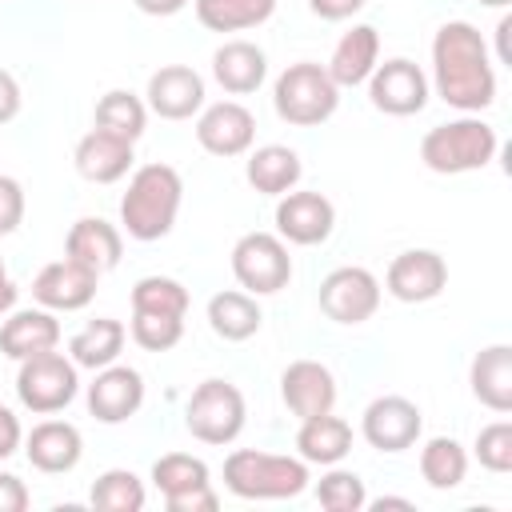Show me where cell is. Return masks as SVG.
<instances>
[{
  "label": "cell",
  "instance_id": "1",
  "mask_svg": "<svg viewBox=\"0 0 512 512\" xmlns=\"http://www.w3.org/2000/svg\"><path fill=\"white\" fill-rule=\"evenodd\" d=\"M432 88L456 112H484L496 100V68L476 24L448 20L432 36Z\"/></svg>",
  "mask_w": 512,
  "mask_h": 512
},
{
  "label": "cell",
  "instance_id": "2",
  "mask_svg": "<svg viewBox=\"0 0 512 512\" xmlns=\"http://www.w3.org/2000/svg\"><path fill=\"white\" fill-rule=\"evenodd\" d=\"M180 200H184V180L172 164H160V160L140 164L128 176V188L120 196V228L132 240L152 244L172 232L180 216Z\"/></svg>",
  "mask_w": 512,
  "mask_h": 512
},
{
  "label": "cell",
  "instance_id": "3",
  "mask_svg": "<svg viewBox=\"0 0 512 512\" xmlns=\"http://www.w3.org/2000/svg\"><path fill=\"white\" fill-rule=\"evenodd\" d=\"M496 148H500L496 128L488 120H480L476 112H464L460 120H444L424 132L420 160H424V168H432L440 176H460V172H480L484 164H492Z\"/></svg>",
  "mask_w": 512,
  "mask_h": 512
},
{
  "label": "cell",
  "instance_id": "4",
  "mask_svg": "<svg viewBox=\"0 0 512 512\" xmlns=\"http://www.w3.org/2000/svg\"><path fill=\"white\" fill-rule=\"evenodd\" d=\"M308 464L300 456L236 448L224 460V488L240 500H292L308 488Z\"/></svg>",
  "mask_w": 512,
  "mask_h": 512
},
{
  "label": "cell",
  "instance_id": "5",
  "mask_svg": "<svg viewBox=\"0 0 512 512\" xmlns=\"http://www.w3.org/2000/svg\"><path fill=\"white\" fill-rule=\"evenodd\" d=\"M272 108H276V116L284 124L316 128V124H324L340 108V88H336V80L328 76L324 64L296 60V64H288L276 76V84H272Z\"/></svg>",
  "mask_w": 512,
  "mask_h": 512
},
{
  "label": "cell",
  "instance_id": "6",
  "mask_svg": "<svg viewBox=\"0 0 512 512\" xmlns=\"http://www.w3.org/2000/svg\"><path fill=\"white\" fill-rule=\"evenodd\" d=\"M244 420H248V404H244V392L232 384V380H220V376H208L192 388L188 404H184V428L200 440V444H232L240 432H244Z\"/></svg>",
  "mask_w": 512,
  "mask_h": 512
},
{
  "label": "cell",
  "instance_id": "7",
  "mask_svg": "<svg viewBox=\"0 0 512 512\" xmlns=\"http://www.w3.org/2000/svg\"><path fill=\"white\" fill-rule=\"evenodd\" d=\"M80 368L72 364V356L48 348L40 356H28L20 360V372H16V400L36 412V416H52V412H64L76 392H80Z\"/></svg>",
  "mask_w": 512,
  "mask_h": 512
},
{
  "label": "cell",
  "instance_id": "8",
  "mask_svg": "<svg viewBox=\"0 0 512 512\" xmlns=\"http://www.w3.org/2000/svg\"><path fill=\"white\" fill-rule=\"evenodd\" d=\"M232 276L252 296H272L292 280L288 244L276 232H244L232 244Z\"/></svg>",
  "mask_w": 512,
  "mask_h": 512
},
{
  "label": "cell",
  "instance_id": "9",
  "mask_svg": "<svg viewBox=\"0 0 512 512\" xmlns=\"http://www.w3.org/2000/svg\"><path fill=\"white\" fill-rule=\"evenodd\" d=\"M152 484L164 496L168 512H216L220 496L208 480V464L192 452H164L152 464Z\"/></svg>",
  "mask_w": 512,
  "mask_h": 512
},
{
  "label": "cell",
  "instance_id": "10",
  "mask_svg": "<svg viewBox=\"0 0 512 512\" xmlns=\"http://www.w3.org/2000/svg\"><path fill=\"white\" fill-rule=\"evenodd\" d=\"M364 84H368L372 108L384 116H416L428 104V76L408 56H392V60L376 64Z\"/></svg>",
  "mask_w": 512,
  "mask_h": 512
},
{
  "label": "cell",
  "instance_id": "11",
  "mask_svg": "<svg viewBox=\"0 0 512 512\" xmlns=\"http://www.w3.org/2000/svg\"><path fill=\"white\" fill-rule=\"evenodd\" d=\"M380 308V280L360 268V264H344L332 268L320 280V312L336 324H364L372 320Z\"/></svg>",
  "mask_w": 512,
  "mask_h": 512
},
{
  "label": "cell",
  "instance_id": "12",
  "mask_svg": "<svg viewBox=\"0 0 512 512\" xmlns=\"http://www.w3.org/2000/svg\"><path fill=\"white\" fill-rule=\"evenodd\" d=\"M336 228V208L324 192H308V188H292L280 196L276 204V236L284 244H300V248H312V244H324Z\"/></svg>",
  "mask_w": 512,
  "mask_h": 512
},
{
  "label": "cell",
  "instance_id": "13",
  "mask_svg": "<svg viewBox=\"0 0 512 512\" xmlns=\"http://www.w3.org/2000/svg\"><path fill=\"white\" fill-rule=\"evenodd\" d=\"M360 432L376 452L396 456L420 440L424 416L408 396H376L360 416Z\"/></svg>",
  "mask_w": 512,
  "mask_h": 512
},
{
  "label": "cell",
  "instance_id": "14",
  "mask_svg": "<svg viewBox=\"0 0 512 512\" xmlns=\"http://www.w3.org/2000/svg\"><path fill=\"white\" fill-rule=\"evenodd\" d=\"M384 288L400 304H428L448 288V264L432 248H408L388 264Z\"/></svg>",
  "mask_w": 512,
  "mask_h": 512
},
{
  "label": "cell",
  "instance_id": "15",
  "mask_svg": "<svg viewBox=\"0 0 512 512\" xmlns=\"http://www.w3.org/2000/svg\"><path fill=\"white\" fill-rule=\"evenodd\" d=\"M196 140L212 156H224V160L244 156L252 148V140H256V116L240 100H216V104L200 108Z\"/></svg>",
  "mask_w": 512,
  "mask_h": 512
},
{
  "label": "cell",
  "instance_id": "16",
  "mask_svg": "<svg viewBox=\"0 0 512 512\" xmlns=\"http://www.w3.org/2000/svg\"><path fill=\"white\" fill-rule=\"evenodd\" d=\"M144 104L160 120H192L204 108V76L188 64H164L148 76Z\"/></svg>",
  "mask_w": 512,
  "mask_h": 512
},
{
  "label": "cell",
  "instance_id": "17",
  "mask_svg": "<svg viewBox=\"0 0 512 512\" xmlns=\"http://www.w3.org/2000/svg\"><path fill=\"white\" fill-rule=\"evenodd\" d=\"M96 272L84 268L80 260L64 256V260H52L36 272L32 280V300L48 312H80L92 296H96Z\"/></svg>",
  "mask_w": 512,
  "mask_h": 512
},
{
  "label": "cell",
  "instance_id": "18",
  "mask_svg": "<svg viewBox=\"0 0 512 512\" xmlns=\"http://www.w3.org/2000/svg\"><path fill=\"white\" fill-rule=\"evenodd\" d=\"M144 404V376L132 364H108L96 368V380L88 384V412L100 424H124Z\"/></svg>",
  "mask_w": 512,
  "mask_h": 512
},
{
  "label": "cell",
  "instance_id": "19",
  "mask_svg": "<svg viewBox=\"0 0 512 512\" xmlns=\"http://www.w3.org/2000/svg\"><path fill=\"white\" fill-rule=\"evenodd\" d=\"M280 396H284L288 412L300 420L324 416L336 408V376L320 360H292L280 372Z\"/></svg>",
  "mask_w": 512,
  "mask_h": 512
},
{
  "label": "cell",
  "instance_id": "20",
  "mask_svg": "<svg viewBox=\"0 0 512 512\" xmlns=\"http://www.w3.org/2000/svg\"><path fill=\"white\" fill-rule=\"evenodd\" d=\"M24 456L36 472H48V476H60V472H72L84 456V436L76 424L68 420H40L32 424V432L24 436Z\"/></svg>",
  "mask_w": 512,
  "mask_h": 512
},
{
  "label": "cell",
  "instance_id": "21",
  "mask_svg": "<svg viewBox=\"0 0 512 512\" xmlns=\"http://www.w3.org/2000/svg\"><path fill=\"white\" fill-rule=\"evenodd\" d=\"M64 256H72L84 268H92L96 276H104L124 256V232L100 216H80L64 236Z\"/></svg>",
  "mask_w": 512,
  "mask_h": 512
},
{
  "label": "cell",
  "instance_id": "22",
  "mask_svg": "<svg viewBox=\"0 0 512 512\" xmlns=\"http://www.w3.org/2000/svg\"><path fill=\"white\" fill-rule=\"evenodd\" d=\"M72 160H76V172L88 184H116V180L128 176V168H132L136 156H132V140L112 136L104 128H92V132L80 136Z\"/></svg>",
  "mask_w": 512,
  "mask_h": 512
},
{
  "label": "cell",
  "instance_id": "23",
  "mask_svg": "<svg viewBox=\"0 0 512 512\" xmlns=\"http://www.w3.org/2000/svg\"><path fill=\"white\" fill-rule=\"evenodd\" d=\"M56 344H60V320L48 308H16L0 324V352L16 364L28 360V356L48 352Z\"/></svg>",
  "mask_w": 512,
  "mask_h": 512
},
{
  "label": "cell",
  "instance_id": "24",
  "mask_svg": "<svg viewBox=\"0 0 512 512\" xmlns=\"http://www.w3.org/2000/svg\"><path fill=\"white\" fill-rule=\"evenodd\" d=\"M376 64H380V32L372 24H352L336 40V48H332L324 68L336 80V88H356V84H364L372 76Z\"/></svg>",
  "mask_w": 512,
  "mask_h": 512
},
{
  "label": "cell",
  "instance_id": "25",
  "mask_svg": "<svg viewBox=\"0 0 512 512\" xmlns=\"http://www.w3.org/2000/svg\"><path fill=\"white\" fill-rule=\"evenodd\" d=\"M212 76L228 96H248L268 76V56L252 40H224L212 52Z\"/></svg>",
  "mask_w": 512,
  "mask_h": 512
},
{
  "label": "cell",
  "instance_id": "26",
  "mask_svg": "<svg viewBox=\"0 0 512 512\" xmlns=\"http://www.w3.org/2000/svg\"><path fill=\"white\" fill-rule=\"evenodd\" d=\"M468 384H472V396L484 408H492L496 416H508L512 412V348L508 344L480 348L472 356Z\"/></svg>",
  "mask_w": 512,
  "mask_h": 512
},
{
  "label": "cell",
  "instance_id": "27",
  "mask_svg": "<svg viewBox=\"0 0 512 512\" xmlns=\"http://www.w3.org/2000/svg\"><path fill=\"white\" fill-rule=\"evenodd\" d=\"M348 452H352V424H348V420H340V416H332V412L300 420L296 456H300L304 464L332 468V464H340Z\"/></svg>",
  "mask_w": 512,
  "mask_h": 512
},
{
  "label": "cell",
  "instance_id": "28",
  "mask_svg": "<svg viewBox=\"0 0 512 512\" xmlns=\"http://www.w3.org/2000/svg\"><path fill=\"white\" fill-rule=\"evenodd\" d=\"M244 176H248V184L260 196H284V192H292L300 184L304 164H300L296 148H288V144H264V148L248 152Z\"/></svg>",
  "mask_w": 512,
  "mask_h": 512
},
{
  "label": "cell",
  "instance_id": "29",
  "mask_svg": "<svg viewBox=\"0 0 512 512\" xmlns=\"http://www.w3.org/2000/svg\"><path fill=\"white\" fill-rule=\"evenodd\" d=\"M124 340H128V328L116 316H96L68 340V356H72L76 368H92L96 372V368H108V364L120 360Z\"/></svg>",
  "mask_w": 512,
  "mask_h": 512
},
{
  "label": "cell",
  "instance_id": "30",
  "mask_svg": "<svg viewBox=\"0 0 512 512\" xmlns=\"http://www.w3.org/2000/svg\"><path fill=\"white\" fill-rule=\"evenodd\" d=\"M208 324H212V332H216L220 340L240 344V340H252V336L260 332L264 312H260V304H256L252 292L224 288V292H216V296L208 300Z\"/></svg>",
  "mask_w": 512,
  "mask_h": 512
},
{
  "label": "cell",
  "instance_id": "31",
  "mask_svg": "<svg viewBox=\"0 0 512 512\" xmlns=\"http://www.w3.org/2000/svg\"><path fill=\"white\" fill-rule=\"evenodd\" d=\"M92 128H104L112 136H124V140H140L144 128H148V104L128 92V88H112L96 100V112H92Z\"/></svg>",
  "mask_w": 512,
  "mask_h": 512
},
{
  "label": "cell",
  "instance_id": "32",
  "mask_svg": "<svg viewBox=\"0 0 512 512\" xmlns=\"http://www.w3.org/2000/svg\"><path fill=\"white\" fill-rule=\"evenodd\" d=\"M192 8L208 32H248L276 12V0H192Z\"/></svg>",
  "mask_w": 512,
  "mask_h": 512
},
{
  "label": "cell",
  "instance_id": "33",
  "mask_svg": "<svg viewBox=\"0 0 512 512\" xmlns=\"http://www.w3.org/2000/svg\"><path fill=\"white\" fill-rule=\"evenodd\" d=\"M420 476L428 488L436 492H448V488H460L464 476H468V452L460 440L452 436H432L424 440L420 448Z\"/></svg>",
  "mask_w": 512,
  "mask_h": 512
},
{
  "label": "cell",
  "instance_id": "34",
  "mask_svg": "<svg viewBox=\"0 0 512 512\" xmlns=\"http://www.w3.org/2000/svg\"><path fill=\"white\" fill-rule=\"evenodd\" d=\"M144 500H148L144 480L136 472H128V468H108L88 488V504L96 512H140Z\"/></svg>",
  "mask_w": 512,
  "mask_h": 512
},
{
  "label": "cell",
  "instance_id": "35",
  "mask_svg": "<svg viewBox=\"0 0 512 512\" xmlns=\"http://www.w3.org/2000/svg\"><path fill=\"white\" fill-rule=\"evenodd\" d=\"M132 312L188 316V288L172 276H140L132 288Z\"/></svg>",
  "mask_w": 512,
  "mask_h": 512
},
{
  "label": "cell",
  "instance_id": "36",
  "mask_svg": "<svg viewBox=\"0 0 512 512\" xmlns=\"http://www.w3.org/2000/svg\"><path fill=\"white\" fill-rule=\"evenodd\" d=\"M316 500L328 512H360V508H368V488L356 472L332 464V472H324L316 480Z\"/></svg>",
  "mask_w": 512,
  "mask_h": 512
},
{
  "label": "cell",
  "instance_id": "37",
  "mask_svg": "<svg viewBox=\"0 0 512 512\" xmlns=\"http://www.w3.org/2000/svg\"><path fill=\"white\" fill-rule=\"evenodd\" d=\"M128 336L144 352H168L184 340V316H160V312H132Z\"/></svg>",
  "mask_w": 512,
  "mask_h": 512
},
{
  "label": "cell",
  "instance_id": "38",
  "mask_svg": "<svg viewBox=\"0 0 512 512\" xmlns=\"http://www.w3.org/2000/svg\"><path fill=\"white\" fill-rule=\"evenodd\" d=\"M476 460H480V468H488V472H496V476H504V472H512V424L508 420H492V424H484L480 432H476Z\"/></svg>",
  "mask_w": 512,
  "mask_h": 512
},
{
  "label": "cell",
  "instance_id": "39",
  "mask_svg": "<svg viewBox=\"0 0 512 512\" xmlns=\"http://www.w3.org/2000/svg\"><path fill=\"white\" fill-rule=\"evenodd\" d=\"M24 220V188L16 176H0V236H12Z\"/></svg>",
  "mask_w": 512,
  "mask_h": 512
},
{
  "label": "cell",
  "instance_id": "40",
  "mask_svg": "<svg viewBox=\"0 0 512 512\" xmlns=\"http://www.w3.org/2000/svg\"><path fill=\"white\" fill-rule=\"evenodd\" d=\"M28 504H32V496H28L24 480L12 472H0V512H24Z\"/></svg>",
  "mask_w": 512,
  "mask_h": 512
},
{
  "label": "cell",
  "instance_id": "41",
  "mask_svg": "<svg viewBox=\"0 0 512 512\" xmlns=\"http://www.w3.org/2000/svg\"><path fill=\"white\" fill-rule=\"evenodd\" d=\"M20 444H24V428H20L16 412L8 404H0V460H8Z\"/></svg>",
  "mask_w": 512,
  "mask_h": 512
},
{
  "label": "cell",
  "instance_id": "42",
  "mask_svg": "<svg viewBox=\"0 0 512 512\" xmlns=\"http://www.w3.org/2000/svg\"><path fill=\"white\" fill-rule=\"evenodd\" d=\"M20 104H24V96H20V84H16V76L0 68V124L16 120Z\"/></svg>",
  "mask_w": 512,
  "mask_h": 512
},
{
  "label": "cell",
  "instance_id": "43",
  "mask_svg": "<svg viewBox=\"0 0 512 512\" xmlns=\"http://www.w3.org/2000/svg\"><path fill=\"white\" fill-rule=\"evenodd\" d=\"M308 8L320 16V20H348L364 8V0H308Z\"/></svg>",
  "mask_w": 512,
  "mask_h": 512
},
{
  "label": "cell",
  "instance_id": "44",
  "mask_svg": "<svg viewBox=\"0 0 512 512\" xmlns=\"http://www.w3.org/2000/svg\"><path fill=\"white\" fill-rule=\"evenodd\" d=\"M132 4H136L144 16H176L188 0H132Z\"/></svg>",
  "mask_w": 512,
  "mask_h": 512
},
{
  "label": "cell",
  "instance_id": "45",
  "mask_svg": "<svg viewBox=\"0 0 512 512\" xmlns=\"http://www.w3.org/2000/svg\"><path fill=\"white\" fill-rule=\"evenodd\" d=\"M12 308H16V280L8 276V268L0 260V316H8Z\"/></svg>",
  "mask_w": 512,
  "mask_h": 512
},
{
  "label": "cell",
  "instance_id": "46",
  "mask_svg": "<svg viewBox=\"0 0 512 512\" xmlns=\"http://www.w3.org/2000/svg\"><path fill=\"white\" fill-rule=\"evenodd\" d=\"M508 32H512V16H504V20L496 24V40H500L496 56H500V64H508V60H512V52H508Z\"/></svg>",
  "mask_w": 512,
  "mask_h": 512
},
{
  "label": "cell",
  "instance_id": "47",
  "mask_svg": "<svg viewBox=\"0 0 512 512\" xmlns=\"http://www.w3.org/2000/svg\"><path fill=\"white\" fill-rule=\"evenodd\" d=\"M372 508H412V500H404V496H380V500H372Z\"/></svg>",
  "mask_w": 512,
  "mask_h": 512
},
{
  "label": "cell",
  "instance_id": "48",
  "mask_svg": "<svg viewBox=\"0 0 512 512\" xmlns=\"http://www.w3.org/2000/svg\"><path fill=\"white\" fill-rule=\"evenodd\" d=\"M480 4H488V8H504V4H512V0H480Z\"/></svg>",
  "mask_w": 512,
  "mask_h": 512
}]
</instances>
